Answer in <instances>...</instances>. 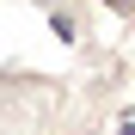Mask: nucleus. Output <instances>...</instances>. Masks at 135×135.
I'll use <instances>...</instances> for the list:
<instances>
[{
  "label": "nucleus",
  "instance_id": "1",
  "mask_svg": "<svg viewBox=\"0 0 135 135\" xmlns=\"http://www.w3.org/2000/svg\"><path fill=\"white\" fill-rule=\"evenodd\" d=\"M104 6H110V12H123V18H129V12H135V0H104Z\"/></svg>",
  "mask_w": 135,
  "mask_h": 135
}]
</instances>
